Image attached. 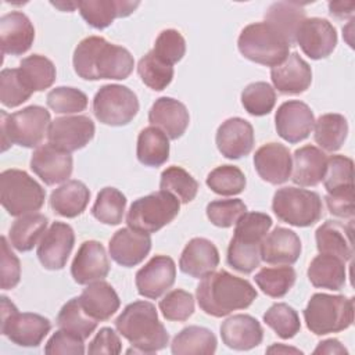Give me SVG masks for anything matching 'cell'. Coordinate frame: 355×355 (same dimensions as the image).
<instances>
[{
  "mask_svg": "<svg viewBox=\"0 0 355 355\" xmlns=\"http://www.w3.org/2000/svg\"><path fill=\"white\" fill-rule=\"evenodd\" d=\"M72 64L76 75L85 80H122L132 73L135 60L125 47L100 36H89L75 47Z\"/></svg>",
  "mask_w": 355,
  "mask_h": 355,
  "instance_id": "6da1fadb",
  "label": "cell"
},
{
  "mask_svg": "<svg viewBox=\"0 0 355 355\" xmlns=\"http://www.w3.org/2000/svg\"><path fill=\"white\" fill-rule=\"evenodd\" d=\"M257 295V290L248 280L227 270H214L204 276L196 290L200 308L214 318H222L233 311L248 308Z\"/></svg>",
  "mask_w": 355,
  "mask_h": 355,
  "instance_id": "7a4b0ae2",
  "label": "cell"
},
{
  "mask_svg": "<svg viewBox=\"0 0 355 355\" xmlns=\"http://www.w3.org/2000/svg\"><path fill=\"white\" fill-rule=\"evenodd\" d=\"M115 327L133 347L126 351L128 354H153L165 348L169 341L155 305L148 301H135L126 305L115 319Z\"/></svg>",
  "mask_w": 355,
  "mask_h": 355,
  "instance_id": "3957f363",
  "label": "cell"
},
{
  "mask_svg": "<svg viewBox=\"0 0 355 355\" xmlns=\"http://www.w3.org/2000/svg\"><path fill=\"white\" fill-rule=\"evenodd\" d=\"M50 123V112L40 105H29L12 114L1 110V151L12 144L26 148L37 147L47 135Z\"/></svg>",
  "mask_w": 355,
  "mask_h": 355,
  "instance_id": "277c9868",
  "label": "cell"
},
{
  "mask_svg": "<svg viewBox=\"0 0 355 355\" xmlns=\"http://www.w3.org/2000/svg\"><path fill=\"white\" fill-rule=\"evenodd\" d=\"M237 46L247 60L270 68L282 64L291 47L287 39L268 22L247 25L239 36Z\"/></svg>",
  "mask_w": 355,
  "mask_h": 355,
  "instance_id": "5b68a950",
  "label": "cell"
},
{
  "mask_svg": "<svg viewBox=\"0 0 355 355\" xmlns=\"http://www.w3.org/2000/svg\"><path fill=\"white\" fill-rule=\"evenodd\" d=\"M304 319L316 336L343 331L354 322V298L316 293L304 309Z\"/></svg>",
  "mask_w": 355,
  "mask_h": 355,
  "instance_id": "8992f818",
  "label": "cell"
},
{
  "mask_svg": "<svg viewBox=\"0 0 355 355\" xmlns=\"http://www.w3.org/2000/svg\"><path fill=\"white\" fill-rule=\"evenodd\" d=\"M46 198L44 189L25 171L6 169L0 173V201L11 216L39 211Z\"/></svg>",
  "mask_w": 355,
  "mask_h": 355,
  "instance_id": "52a82bcc",
  "label": "cell"
},
{
  "mask_svg": "<svg viewBox=\"0 0 355 355\" xmlns=\"http://www.w3.org/2000/svg\"><path fill=\"white\" fill-rule=\"evenodd\" d=\"M179 209L180 201L173 194L159 190L135 200L128 211L126 223L141 233H155L171 223Z\"/></svg>",
  "mask_w": 355,
  "mask_h": 355,
  "instance_id": "ba28073f",
  "label": "cell"
},
{
  "mask_svg": "<svg viewBox=\"0 0 355 355\" xmlns=\"http://www.w3.org/2000/svg\"><path fill=\"white\" fill-rule=\"evenodd\" d=\"M272 209L279 220L295 227H308L320 219L323 207L316 191L282 187L273 196Z\"/></svg>",
  "mask_w": 355,
  "mask_h": 355,
  "instance_id": "9c48e42d",
  "label": "cell"
},
{
  "mask_svg": "<svg viewBox=\"0 0 355 355\" xmlns=\"http://www.w3.org/2000/svg\"><path fill=\"white\" fill-rule=\"evenodd\" d=\"M51 323L47 318L19 312L6 297H1V334L19 347H39L49 334Z\"/></svg>",
  "mask_w": 355,
  "mask_h": 355,
  "instance_id": "30bf717a",
  "label": "cell"
},
{
  "mask_svg": "<svg viewBox=\"0 0 355 355\" xmlns=\"http://www.w3.org/2000/svg\"><path fill=\"white\" fill-rule=\"evenodd\" d=\"M139 112L137 96L122 85H104L93 98V114L104 125L125 126Z\"/></svg>",
  "mask_w": 355,
  "mask_h": 355,
  "instance_id": "8fae6325",
  "label": "cell"
},
{
  "mask_svg": "<svg viewBox=\"0 0 355 355\" xmlns=\"http://www.w3.org/2000/svg\"><path fill=\"white\" fill-rule=\"evenodd\" d=\"M94 122L86 115L60 116L51 121L47 132L49 143L72 153L83 148L93 139Z\"/></svg>",
  "mask_w": 355,
  "mask_h": 355,
  "instance_id": "7c38bea8",
  "label": "cell"
},
{
  "mask_svg": "<svg viewBox=\"0 0 355 355\" xmlns=\"http://www.w3.org/2000/svg\"><path fill=\"white\" fill-rule=\"evenodd\" d=\"M75 244L72 227L64 222H54L42 236L36 255L44 269L60 270L67 265Z\"/></svg>",
  "mask_w": 355,
  "mask_h": 355,
  "instance_id": "4fadbf2b",
  "label": "cell"
},
{
  "mask_svg": "<svg viewBox=\"0 0 355 355\" xmlns=\"http://www.w3.org/2000/svg\"><path fill=\"white\" fill-rule=\"evenodd\" d=\"M295 43L312 60L329 57L337 46L336 28L323 18H305L297 29Z\"/></svg>",
  "mask_w": 355,
  "mask_h": 355,
  "instance_id": "5bb4252c",
  "label": "cell"
},
{
  "mask_svg": "<svg viewBox=\"0 0 355 355\" xmlns=\"http://www.w3.org/2000/svg\"><path fill=\"white\" fill-rule=\"evenodd\" d=\"M277 135L294 144L305 140L315 125V116L308 104L300 100L284 101L275 115Z\"/></svg>",
  "mask_w": 355,
  "mask_h": 355,
  "instance_id": "9a60e30c",
  "label": "cell"
},
{
  "mask_svg": "<svg viewBox=\"0 0 355 355\" xmlns=\"http://www.w3.org/2000/svg\"><path fill=\"white\" fill-rule=\"evenodd\" d=\"M176 265L171 257L155 255L136 272V288L141 297L157 300L175 283Z\"/></svg>",
  "mask_w": 355,
  "mask_h": 355,
  "instance_id": "2e32d148",
  "label": "cell"
},
{
  "mask_svg": "<svg viewBox=\"0 0 355 355\" xmlns=\"http://www.w3.org/2000/svg\"><path fill=\"white\" fill-rule=\"evenodd\" d=\"M73 159L71 153L64 151L51 143L39 146L31 157V169L47 186L58 184L72 173Z\"/></svg>",
  "mask_w": 355,
  "mask_h": 355,
  "instance_id": "e0dca14e",
  "label": "cell"
},
{
  "mask_svg": "<svg viewBox=\"0 0 355 355\" xmlns=\"http://www.w3.org/2000/svg\"><path fill=\"white\" fill-rule=\"evenodd\" d=\"M110 272V261L105 248L96 240H87L80 244L72 265L71 275L78 284H89L103 280Z\"/></svg>",
  "mask_w": 355,
  "mask_h": 355,
  "instance_id": "ac0fdd59",
  "label": "cell"
},
{
  "mask_svg": "<svg viewBox=\"0 0 355 355\" xmlns=\"http://www.w3.org/2000/svg\"><path fill=\"white\" fill-rule=\"evenodd\" d=\"M216 147L229 159H239L251 153L254 147L252 125L239 116L222 122L216 130Z\"/></svg>",
  "mask_w": 355,
  "mask_h": 355,
  "instance_id": "d6986e66",
  "label": "cell"
},
{
  "mask_svg": "<svg viewBox=\"0 0 355 355\" xmlns=\"http://www.w3.org/2000/svg\"><path fill=\"white\" fill-rule=\"evenodd\" d=\"M111 258L121 266L132 268L139 265L151 250V237L148 233L122 227L114 233L108 244Z\"/></svg>",
  "mask_w": 355,
  "mask_h": 355,
  "instance_id": "ffe728a7",
  "label": "cell"
},
{
  "mask_svg": "<svg viewBox=\"0 0 355 355\" xmlns=\"http://www.w3.org/2000/svg\"><path fill=\"white\" fill-rule=\"evenodd\" d=\"M254 166L262 180L270 184H282L291 176V154L280 143H266L255 151Z\"/></svg>",
  "mask_w": 355,
  "mask_h": 355,
  "instance_id": "44dd1931",
  "label": "cell"
},
{
  "mask_svg": "<svg viewBox=\"0 0 355 355\" xmlns=\"http://www.w3.org/2000/svg\"><path fill=\"white\" fill-rule=\"evenodd\" d=\"M270 79L282 94H301L311 86L312 69L298 53H291L270 69Z\"/></svg>",
  "mask_w": 355,
  "mask_h": 355,
  "instance_id": "7402d4cb",
  "label": "cell"
},
{
  "mask_svg": "<svg viewBox=\"0 0 355 355\" xmlns=\"http://www.w3.org/2000/svg\"><path fill=\"white\" fill-rule=\"evenodd\" d=\"M35 40V28L31 19L19 11H11L0 18V44L3 54L21 55Z\"/></svg>",
  "mask_w": 355,
  "mask_h": 355,
  "instance_id": "603a6c76",
  "label": "cell"
},
{
  "mask_svg": "<svg viewBox=\"0 0 355 355\" xmlns=\"http://www.w3.org/2000/svg\"><path fill=\"white\" fill-rule=\"evenodd\" d=\"M148 121L161 129L169 139L176 140L186 132L190 115L183 103L172 97H159L148 111Z\"/></svg>",
  "mask_w": 355,
  "mask_h": 355,
  "instance_id": "cb8c5ba5",
  "label": "cell"
},
{
  "mask_svg": "<svg viewBox=\"0 0 355 355\" xmlns=\"http://www.w3.org/2000/svg\"><path fill=\"white\" fill-rule=\"evenodd\" d=\"M301 240L295 232L275 227L261 244V261L270 265H293L301 255Z\"/></svg>",
  "mask_w": 355,
  "mask_h": 355,
  "instance_id": "d4e9b609",
  "label": "cell"
},
{
  "mask_svg": "<svg viewBox=\"0 0 355 355\" xmlns=\"http://www.w3.org/2000/svg\"><path fill=\"white\" fill-rule=\"evenodd\" d=\"M219 265V251L215 244L204 237L191 239L182 251L179 268L184 275L202 279Z\"/></svg>",
  "mask_w": 355,
  "mask_h": 355,
  "instance_id": "484cf974",
  "label": "cell"
},
{
  "mask_svg": "<svg viewBox=\"0 0 355 355\" xmlns=\"http://www.w3.org/2000/svg\"><path fill=\"white\" fill-rule=\"evenodd\" d=\"M220 337L226 347L248 351L258 347L263 338L261 323L251 315H233L220 324Z\"/></svg>",
  "mask_w": 355,
  "mask_h": 355,
  "instance_id": "4316f807",
  "label": "cell"
},
{
  "mask_svg": "<svg viewBox=\"0 0 355 355\" xmlns=\"http://www.w3.org/2000/svg\"><path fill=\"white\" fill-rule=\"evenodd\" d=\"M291 180L302 187L318 186L326 173L327 157L315 146H304L294 151Z\"/></svg>",
  "mask_w": 355,
  "mask_h": 355,
  "instance_id": "83f0119b",
  "label": "cell"
},
{
  "mask_svg": "<svg viewBox=\"0 0 355 355\" xmlns=\"http://www.w3.org/2000/svg\"><path fill=\"white\" fill-rule=\"evenodd\" d=\"M315 239L320 254L338 257L344 262L349 261L354 255L352 220H349V223L326 220L316 229Z\"/></svg>",
  "mask_w": 355,
  "mask_h": 355,
  "instance_id": "f1b7e54d",
  "label": "cell"
},
{
  "mask_svg": "<svg viewBox=\"0 0 355 355\" xmlns=\"http://www.w3.org/2000/svg\"><path fill=\"white\" fill-rule=\"evenodd\" d=\"M78 298L83 311L97 322L108 320L121 305L116 291L104 280L89 283Z\"/></svg>",
  "mask_w": 355,
  "mask_h": 355,
  "instance_id": "f546056e",
  "label": "cell"
},
{
  "mask_svg": "<svg viewBox=\"0 0 355 355\" xmlns=\"http://www.w3.org/2000/svg\"><path fill=\"white\" fill-rule=\"evenodd\" d=\"M139 1L126 0H85L79 1V12L82 18L96 29H104L112 24L115 18L130 15L137 7Z\"/></svg>",
  "mask_w": 355,
  "mask_h": 355,
  "instance_id": "4dcf8cb0",
  "label": "cell"
},
{
  "mask_svg": "<svg viewBox=\"0 0 355 355\" xmlns=\"http://www.w3.org/2000/svg\"><path fill=\"white\" fill-rule=\"evenodd\" d=\"M306 275L312 286L337 291L345 284V262L338 257L319 252L311 261Z\"/></svg>",
  "mask_w": 355,
  "mask_h": 355,
  "instance_id": "1f68e13d",
  "label": "cell"
},
{
  "mask_svg": "<svg viewBox=\"0 0 355 355\" xmlns=\"http://www.w3.org/2000/svg\"><path fill=\"white\" fill-rule=\"evenodd\" d=\"M90 191L80 180H67L50 196L51 209L64 218H76L89 202Z\"/></svg>",
  "mask_w": 355,
  "mask_h": 355,
  "instance_id": "d6a6232c",
  "label": "cell"
},
{
  "mask_svg": "<svg viewBox=\"0 0 355 355\" xmlns=\"http://www.w3.org/2000/svg\"><path fill=\"white\" fill-rule=\"evenodd\" d=\"M306 18V11L302 4L295 1L273 3L265 12V22L275 26L290 43L295 44V33L301 22Z\"/></svg>",
  "mask_w": 355,
  "mask_h": 355,
  "instance_id": "836d02e7",
  "label": "cell"
},
{
  "mask_svg": "<svg viewBox=\"0 0 355 355\" xmlns=\"http://www.w3.org/2000/svg\"><path fill=\"white\" fill-rule=\"evenodd\" d=\"M215 334L201 326H189L180 330L171 343L175 355H211L216 351Z\"/></svg>",
  "mask_w": 355,
  "mask_h": 355,
  "instance_id": "e575fe53",
  "label": "cell"
},
{
  "mask_svg": "<svg viewBox=\"0 0 355 355\" xmlns=\"http://www.w3.org/2000/svg\"><path fill=\"white\" fill-rule=\"evenodd\" d=\"M136 155L146 166H161L169 158V137L157 126L144 128L137 137Z\"/></svg>",
  "mask_w": 355,
  "mask_h": 355,
  "instance_id": "d590c367",
  "label": "cell"
},
{
  "mask_svg": "<svg viewBox=\"0 0 355 355\" xmlns=\"http://www.w3.org/2000/svg\"><path fill=\"white\" fill-rule=\"evenodd\" d=\"M47 223L49 219L36 212L17 218L8 233L11 245L21 252L31 251L36 245L37 240L44 234Z\"/></svg>",
  "mask_w": 355,
  "mask_h": 355,
  "instance_id": "8d00e7d4",
  "label": "cell"
},
{
  "mask_svg": "<svg viewBox=\"0 0 355 355\" xmlns=\"http://www.w3.org/2000/svg\"><path fill=\"white\" fill-rule=\"evenodd\" d=\"M313 137L320 148L333 153L341 148L348 135V122L341 114H323L315 121Z\"/></svg>",
  "mask_w": 355,
  "mask_h": 355,
  "instance_id": "74e56055",
  "label": "cell"
},
{
  "mask_svg": "<svg viewBox=\"0 0 355 355\" xmlns=\"http://www.w3.org/2000/svg\"><path fill=\"white\" fill-rule=\"evenodd\" d=\"M18 69L24 82L33 93L49 89L54 83L57 75L54 64L40 54L25 57Z\"/></svg>",
  "mask_w": 355,
  "mask_h": 355,
  "instance_id": "f35d334b",
  "label": "cell"
},
{
  "mask_svg": "<svg viewBox=\"0 0 355 355\" xmlns=\"http://www.w3.org/2000/svg\"><path fill=\"white\" fill-rule=\"evenodd\" d=\"M97 323V320L83 311L78 297L65 302L57 315V324L60 329L76 334L83 340L89 338V336L96 330Z\"/></svg>",
  "mask_w": 355,
  "mask_h": 355,
  "instance_id": "ab89813d",
  "label": "cell"
},
{
  "mask_svg": "<svg viewBox=\"0 0 355 355\" xmlns=\"http://www.w3.org/2000/svg\"><path fill=\"white\" fill-rule=\"evenodd\" d=\"M295 279V270L290 265L262 268L254 277L261 291L272 298L284 297L294 286Z\"/></svg>",
  "mask_w": 355,
  "mask_h": 355,
  "instance_id": "60d3db41",
  "label": "cell"
},
{
  "mask_svg": "<svg viewBox=\"0 0 355 355\" xmlns=\"http://www.w3.org/2000/svg\"><path fill=\"white\" fill-rule=\"evenodd\" d=\"M126 197L115 187H104L97 194L92 215L104 225H119L123 218Z\"/></svg>",
  "mask_w": 355,
  "mask_h": 355,
  "instance_id": "b9f144b4",
  "label": "cell"
},
{
  "mask_svg": "<svg viewBox=\"0 0 355 355\" xmlns=\"http://www.w3.org/2000/svg\"><path fill=\"white\" fill-rule=\"evenodd\" d=\"M159 187L173 194L182 204H187L196 198L198 182L186 169L173 165L162 171Z\"/></svg>",
  "mask_w": 355,
  "mask_h": 355,
  "instance_id": "7bdbcfd3",
  "label": "cell"
},
{
  "mask_svg": "<svg viewBox=\"0 0 355 355\" xmlns=\"http://www.w3.org/2000/svg\"><path fill=\"white\" fill-rule=\"evenodd\" d=\"M137 73L147 87L161 92L172 82L173 67L161 61L151 50L139 60Z\"/></svg>",
  "mask_w": 355,
  "mask_h": 355,
  "instance_id": "ee69618b",
  "label": "cell"
},
{
  "mask_svg": "<svg viewBox=\"0 0 355 355\" xmlns=\"http://www.w3.org/2000/svg\"><path fill=\"white\" fill-rule=\"evenodd\" d=\"M272 227V218L263 212H245L237 222L234 227V234L232 239L251 244L261 245L266 233Z\"/></svg>",
  "mask_w": 355,
  "mask_h": 355,
  "instance_id": "f6af8a7d",
  "label": "cell"
},
{
  "mask_svg": "<svg viewBox=\"0 0 355 355\" xmlns=\"http://www.w3.org/2000/svg\"><path fill=\"white\" fill-rule=\"evenodd\" d=\"M205 183L219 196H236L245 189V176L239 166L220 165L208 173Z\"/></svg>",
  "mask_w": 355,
  "mask_h": 355,
  "instance_id": "bcb514c9",
  "label": "cell"
},
{
  "mask_svg": "<svg viewBox=\"0 0 355 355\" xmlns=\"http://www.w3.org/2000/svg\"><path fill=\"white\" fill-rule=\"evenodd\" d=\"M263 322L283 340L293 338L301 329L297 311L284 302L273 304L263 313Z\"/></svg>",
  "mask_w": 355,
  "mask_h": 355,
  "instance_id": "7dc6e473",
  "label": "cell"
},
{
  "mask_svg": "<svg viewBox=\"0 0 355 355\" xmlns=\"http://www.w3.org/2000/svg\"><path fill=\"white\" fill-rule=\"evenodd\" d=\"M241 104L254 116L266 115L276 104V92L266 82L250 83L241 92Z\"/></svg>",
  "mask_w": 355,
  "mask_h": 355,
  "instance_id": "c3c4849f",
  "label": "cell"
},
{
  "mask_svg": "<svg viewBox=\"0 0 355 355\" xmlns=\"http://www.w3.org/2000/svg\"><path fill=\"white\" fill-rule=\"evenodd\" d=\"M33 92L24 82L18 68H7L0 73V101L4 107L14 108L29 100Z\"/></svg>",
  "mask_w": 355,
  "mask_h": 355,
  "instance_id": "681fc988",
  "label": "cell"
},
{
  "mask_svg": "<svg viewBox=\"0 0 355 355\" xmlns=\"http://www.w3.org/2000/svg\"><path fill=\"white\" fill-rule=\"evenodd\" d=\"M47 105L57 114H78L86 110L87 96L75 87L60 86L47 93Z\"/></svg>",
  "mask_w": 355,
  "mask_h": 355,
  "instance_id": "f907efd6",
  "label": "cell"
},
{
  "mask_svg": "<svg viewBox=\"0 0 355 355\" xmlns=\"http://www.w3.org/2000/svg\"><path fill=\"white\" fill-rule=\"evenodd\" d=\"M158 306L166 320L184 322L194 313V298L189 291L175 288L164 295Z\"/></svg>",
  "mask_w": 355,
  "mask_h": 355,
  "instance_id": "816d5d0a",
  "label": "cell"
},
{
  "mask_svg": "<svg viewBox=\"0 0 355 355\" xmlns=\"http://www.w3.org/2000/svg\"><path fill=\"white\" fill-rule=\"evenodd\" d=\"M207 218L218 227H230L247 212V205L240 198L215 200L207 205Z\"/></svg>",
  "mask_w": 355,
  "mask_h": 355,
  "instance_id": "f5cc1de1",
  "label": "cell"
},
{
  "mask_svg": "<svg viewBox=\"0 0 355 355\" xmlns=\"http://www.w3.org/2000/svg\"><path fill=\"white\" fill-rule=\"evenodd\" d=\"M326 191L354 186V162L345 155H331L327 158L326 173L323 178Z\"/></svg>",
  "mask_w": 355,
  "mask_h": 355,
  "instance_id": "db71d44e",
  "label": "cell"
},
{
  "mask_svg": "<svg viewBox=\"0 0 355 355\" xmlns=\"http://www.w3.org/2000/svg\"><path fill=\"white\" fill-rule=\"evenodd\" d=\"M153 53L161 61L173 67L186 54V40L176 29H165L155 39Z\"/></svg>",
  "mask_w": 355,
  "mask_h": 355,
  "instance_id": "11a10c76",
  "label": "cell"
},
{
  "mask_svg": "<svg viewBox=\"0 0 355 355\" xmlns=\"http://www.w3.org/2000/svg\"><path fill=\"white\" fill-rule=\"evenodd\" d=\"M227 263L240 273H251L259 266L261 245H251L234 239L230 240L227 247Z\"/></svg>",
  "mask_w": 355,
  "mask_h": 355,
  "instance_id": "9f6ffc18",
  "label": "cell"
},
{
  "mask_svg": "<svg viewBox=\"0 0 355 355\" xmlns=\"http://www.w3.org/2000/svg\"><path fill=\"white\" fill-rule=\"evenodd\" d=\"M83 338L72 334L67 330H57L46 343L44 352L47 355H82L85 354V344Z\"/></svg>",
  "mask_w": 355,
  "mask_h": 355,
  "instance_id": "6f0895ef",
  "label": "cell"
},
{
  "mask_svg": "<svg viewBox=\"0 0 355 355\" xmlns=\"http://www.w3.org/2000/svg\"><path fill=\"white\" fill-rule=\"evenodd\" d=\"M1 258H0V273H1V288H14L21 279V263L17 255L11 251L10 244L4 236H1Z\"/></svg>",
  "mask_w": 355,
  "mask_h": 355,
  "instance_id": "680465c9",
  "label": "cell"
},
{
  "mask_svg": "<svg viewBox=\"0 0 355 355\" xmlns=\"http://www.w3.org/2000/svg\"><path fill=\"white\" fill-rule=\"evenodd\" d=\"M326 204L331 215L338 218H349L354 216V186L343 187L334 191L327 193Z\"/></svg>",
  "mask_w": 355,
  "mask_h": 355,
  "instance_id": "91938a15",
  "label": "cell"
},
{
  "mask_svg": "<svg viewBox=\"0 0 355 355\" xmlns=\"http://www.w3.org/2000/svg\"><path fill=\"white\" fill-rule=\"evenodd\" d=\"M122 351L119 336L111 327H101L94 338L89 343V354H110L115 355Z\"/></svg>",
  "mask_w": 355,
  "mask_h": 355,
  "instance_id": "94428289",
  "label": "cell"
},
{
  "mask_svg": "<svg viewBox=\"0 0 355 355\" xmlns=\"http://www.w3.org/2000/svg\"><path fill=\"white\" fill-rule=\"evenodd\" d=\"M313 354H348L347 348L336 338H329L320 341L318 347L313 349Z\"/></svg>",
  "mask_w": 355,
  "mask_h": 355,
  "instance_id": "6125c7cd",
  "label": "cell"
},
{
  "mask_svg": "<svg viewBox=\"0 0 355 355\" xmlns=\"http://www.w3.org/2000/svg\"><path fill=\"white\" fill-rule=\"evenodd\" d=\"M355 8L354 1H330L329 3V11L336 18H345L352 15Z\"/></svg>",
  "mask_w": 355,
  "mask_h": 355,
  "instance_id": "be15d7a7",
  "label": "cell"
},
{
  "mask_svg": "<svg viewBox=\"0 0 355 355\" xmlns=\"http://www.w3.org/2000/svg\"><path fill=\"white\" fill-rule=\"evenodd\" d=\"M268 354H288V352H293V354H302V351L297 349V348H293V347H287V345H283V344H273L272 347H269L266 349Z\"/></svg>",
  "mask_w": 355,
  "mask_h": 355,
  "instance_id": "e7e4bbea",
  "label": "cell"
},
{
  "mask_svg": "<svg viewBox=\"0 0 355 355\" xmlns=\"http://www.w3.org/2000/svg\"><path fill=\"white\" fill-rule=\"evenodd\" d=\"M54 7H57V8H60V10H62V11H73L78 6H79V1L78 3H51Z\"/></svg>",
  "mask_w": 355,
  "mask_h": 355,
  "instance_id": "03108f58",
  "label": "cell"
}]
</instances>
